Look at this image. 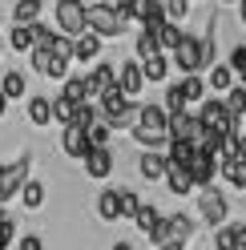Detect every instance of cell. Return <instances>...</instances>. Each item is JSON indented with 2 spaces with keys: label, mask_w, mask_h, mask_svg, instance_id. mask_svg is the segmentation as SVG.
<instances>
[{
  "label": "cell",
  "mask_w": 246,
  "mask_h": 250,
  "mask_svg": "<svg viewBox=\"0 0 246 250\" xmlns=\"http://www.w3.org/2000/svg\"><path fill=\"white\" fill-rule=\"evenodd\" d=\"M125 28H129V17H125L117 4H109V0L89 4V33H97L101 41H117Z\"/></svg>",
  "instance_id": "1"
},
{
  "label": "cell",
  "mask_w": 246,
  "mask_h": 250,
  "mask_svg": "<svg viewBox=\"0 0 246 250\" xmlns=\"http://www.w3.org/2000/svg\"><path fill=\"white\" fill-rule=\"evenodd\" d=\"M53 24H57L61 37L89 33V4H81V0H57L53 4Z\"/></svg>",
  "instance_id": "2"
},
{
  "label": "cell",
  "mask_w": 246,
  "mask_h": 250,
  "mask_svg": "<svg viewBox=\"0 0 246 250\" xmlns=\"http://www.w3.org/2000/svg\"><path fill=\"white\" fill-rule=\"evenodd\" d=\"M198 117H202V125H206V129H214V133H238V121L242 117H234V113H230V109H226V101L222 97H206L202 105H198Z\"/></svg>",
  "instance_id": "3"
},
{
  "label": "cell",
  "mask_w": 246,
  "mask_h": 250,
  "mask_svg": "<svg viewBox=\"0 0 246 250\" xmlns=\"http://www.w3.org/2000/svg\"><path fill=\"white\" fill-rule=\"evenodd\" d=\"M28 166H33V158H28V153H24V158H17L12 166H0V206L24 190V182H28Z\"/></svg>",
  "instance_id": "4"
},
{
  "label": "cell",
  "mask_w": 246,
  "mask_h": 250,
  "mask_svg": "<svg viewBox=\"0 0 246 250\" xmlns=\"http://www.w3.org/2000/svg\"><path fill=\"white\" fill-rule=\"evenodd\" d=\"M137 129H145L153 137H162V142H170V109L158 105V101H145L137 109Z\"/></svg>",
  "instance_id": "5"
},
{
  "label": "cell",
  "mask_w": 246,
  "mask_h": 250,
  "mask_svg": "<svg viewBox=\"0 0 246 250\" xmlns=\"http://www.w3.org/2000/svg\"><path fill=\"white\" fill-rule=\"evenodd\" d=\"M170 61H174V69L182 77H186V73H206V65H202V37H190L186 33V41L170 53Z\"/></svg>",
  "instance_id": "6"
},
{
  "label": "cell",
  "mask_w": 246,
  "mask_h": 250,
  "mask_svg": "<svg viewBox=\"0 0 246 250\" xmlns=\"http://www.w3.org/2000/svg\"><path fill=\"white\" fill-rule=\"evenodd\" d=\"M190 234H194V218H186V214H165L149 238L162 246V242H190Z\"/></svg>",
  "instance_id": "7"
},
{
  "label": "cell",
  "mask_w": 246,
  "mask_h": 250,
  "mask_svg": "<svg viewBox=\"0 0 246 250\" xmlns=\"http://www.w3.org/2000/svg\"><path fill=\"white\" fill-rule=\"evenodd\" d=\"M198 214H202V222H210L214 230H218V226H226V218H230V202L214 190V186H206L202 198H198Z\"/></svg>",
  "instance_id": "8"
},
{
  "label": "cell",
  "mask_w": 246,
  "mask_h": 250,
  "mask_svg": "<svg viewBox=\"0 0 246 250\" xmlns=\"http://www.w3.org/2000/svg\"><path fill=\"white\" fill-rule=\"evenodd\" d=\"M170 137L198 146V142L206 137V125H202V117H198V113H186V109H182V113H170Z\"/></svg>",
  "instance_id": "9"
},
{
  "label": "cell",
  "mask_w": 246,
  "mask_h": 250,
  "mask_svg": "<svg viewBox=\"0 0 246 250\" xmlns=\"http://www.w3.org/2000/svg\"><path fill=\"white\" fill-rule=\"evenodd\" d=\"M85 85H89V97L97 101L105 89H113V85H117V65H113V61H97V65L85 73Z\"/></svg>",
  "instance_id": "10"
},
{
  "label": "cell",
  "mask_w": 246,
  "mask_h": 250,
  "mask_svg": "<svg viewBox=\"0 0 246 250\" xmlns=\"http://www.w3.org/2000/svg\"><path fill=\"white\" fill-rule=\"evenodd\" d=\"M218 166H222V158H214V153H202V149H198L194 162H190L186 169H190V178H194L198 190H206V186H214V178H218Z\"/></svg>",
  "instance_id": "11"
},
{
  "label": "cell",
  "mask_w": 246,
  "mask_h": 250,
  "mask_svg": "<svg viewBox=\"0 0 246 250\" xmlns=\"http://www.w3.org/2000/svg\"><path fill=\"white\" fill-rule=\"evenodd\" d=\"M117 85H121L125 97H137V93L145 89V73H142V61H137V57H129V61L117 65Z\"/></svg>",
  "instance_id": "12"
},
{
  "label": "cell",
  "mask_w": 246,
  "mask_h": 250,
  "mask_svg": "<svg viewBox=\"0 0 246 250\" xmlns=\"http://www.w3.org/2000/svg\"><path fill=\"white\" fill-rule=\"evenodd\" d=\"M105 53V41L97 33H81V37H73V61L77 65H97Z\"/></svg>",
  "instance_id": "13"
},
{
  "label": "cell",
  "mask_w": 246,
  "mask_h": 250,
  "mask_svg": "<svg viewBox=\"0 0 246 250\" xmlns=\"http://www.w3.org/2000/svg\"><path fill=\"white\" fill-rule=\"evenodd\" d=\"M89 149H93V146H89V133L85 129H77V125H61V153H65V158L85 162Z\"/></svg>",
  "instance_id": "14"
},
{
  "label": "cell",
  "mask_w": 246,
  "mask_h": 250,
  "mask_svg": "<svg viewBox=\"0 0 246 250\" xmlns=\"http://www.w3.org/2000/svg\"><path fill=\"white\" fill-rule=\"evenodd\" d=\"M137 169H142L145 182H165L170 174V158H165L162 149H142V158H137Z\"/></svg>",
  "instance_id": "15"
},
{
  "label": "cell",
  "mask_w": 246,
  "mask_h": 250,
  "mask_svg": "<svg viewBox=\"0 0 246 250\" xmlns=\"http://www.w3.org/2000/svg\"><path fill=\"white\" fill-rule=\"evenodd\" d=\"M202 77H206V89L214 93V97H226V93L238 85V77H234V69H230V65H210Z\"/></svg>",
  "instance_id": "16"
},
{
  "label": "cell",
  "mask_w": 246,
  "mask_h": 250,
  "mask_svg": "<svg viewBox=\"0 0 246 250\" xmlns=\"http://www.w3.org/2000/svg\"><path fill=\"white\" fill-rule=\"evenodd\" d=\"M113 153L109 149H89L85 153V178H93V182H105V178H109L113 174Z\"/></svg>",
  "instance_id": "17"
},
{
  "label": "cell",
  "mask_w": 246,
  "mask_h": 250,
  "mask_svg": "<svg viewBox=\"0 0 246 250\" xmlns=\"http://www.w3.org/2000/svg\"><path fill=\"white\" fill-rule=\"evenodd\" d=\"M24 113H28V125H37V129H44V125H53V97H28L24 105Z\"/></svg>",
  "instance_id": "18"
},
{
  "label": "cell",
  "mask_w": 246,
  "mask_h": 250,
  "mask_svg": "<svg viewBox=\"0 0 246 250\" xmlns=\"http://www.w3.org/2000/svg\"><path fill=\"white\" fill-rule=\"evenodd\" d=\"M170 69H174V61H170V53H153L149 61H142V73H145V85L153 81V85H162L165 77H170Z\"/></svg>",
  "instance_id": "19"
},
{
  "label": "cell",
  "mask_w": 246,
  "mask_h": 250,
  "mask_svg": "<svg viewBox=\"0 0 246 250\" xmlns=\"http://www.w3.org/2000/svg\"><path fill=\"white\" fill-rule=\"evenodd\" d=\"M218 178H226L230 190H246V158H222Z\"/></svg>",
  "instance_id": "20"
},
{
  "label": "cell",
  "mask_w": 246,
  "mask_h": 250,
  "mask_svg": "<svg viewBox=\"0 0 246 250\" xmlns=\"http://www.w3.org/2000/svg\"><path fill=\"white\" fill-rule=\"evenodd\" d=\"M178 85H182V97H186V105H202V101H206V93H210L202 73H186Z\"/></svg>",
  "instance_id": "21"
},
{
  "label": "cell",
  "mask_w": 246,
  "mask_h": 250,
  "mask_svg": "<svg viewBox=\"0 0 246 250\" xmlns=\"http://www.w3.org/2000/svg\"><path fill=\"white\" fill-rule=\"evenodd\" d=\"M57 97H65V101H73V105H85V101H93L89 97V85H85V77H77V73H69L65 81H61V93Z\"/></svg>",
  "instance_id": "22"
},
{
  "label": "cell",
  "mask_w": 246,
  "mask_h": 250,
  "mask_svg": "<svg viewBox=\"0 0 246 250\" xmlns=\"http://www.w3.org/2000/svg\"><path fill=\"white\" fill-rule=\"evenodd\" d=\"M165 186H170V194H174V198H186V194L198 190L186 166H170V174H165Z\"/></svg>",
  "instance_id": "23"
},
{
  "label": "cell",
  "mask_w": 246,
  "mask_h": 250,
  "mask_svg": "<svg viewBox=\"0 0 246 250\" xmlns=\"http://www.w3.org/2000/svg\"><path fill=\"white\" fill-rule=\"evenodd\" d=\"M24 89H28V77L20 69H4V77H0V93H4L8 101H20Z\"/></svg>",
  "instance_id": "24"
},
{
  "label": "cell",
  "mask_w": 246,
  "mask_h": 250,
  "mask_svg": "<svg viewBox=\"0 0 246 250\" xmlns=\"http://www.w3.org/2000/svg\"><path fill=\"white\" fill-rule=\"evenodd\" d=\"M44 12V0H17L12 4V24H37Z\"/></svg>",
  "instance_id": "25"
},
{
  "label": "cell",
  "mask_w": 246,
  "mask_h": 250,
  "mask_svg": "<svg viewBox=\"0 0 246 250\" xmlns=\"http://www.w3.org/2000/svg\"><path fill=\"white\" fill-rule=\"evenodd\" d=\"M97 218L101 222H117L121 218V190H105L97 198Z\"/></svg>",
  "instance_id": "26"
},
{
  "label": "cell",
  "mask_w": 246,
  "mask_h": 250,
  "mask_svg": "<svg viewBox=\"0 0 246 250\" xmlns=\"http://www.w3.org/2000/svg\"><path fill=\"white\" fill-rule=\"evenodd\" d=\"M8 49H12V53H33V49H37V41H33V24H12V33H8Z\"/></svg>",
  "instance_id": "27"
},
{
  "label": "cell",
  "mask_w": 246,
  "mask_h": 250,
  "mask_svg": "<svg viewBox=\"0 0 246 250\" xmlns=\"http://www.w3.org/2000/svg\"><path fill=\"white\" fill-rule=\"evenodd\" d=\"M194 142H178V137H170V146H165V158H170V166H190L194 162Z\"/></svg>",
  "instance_id": "28"
},
{
  "label": "cell",
  "mask_w": 246,
  "mask_h": 250,
  "mask_svg": "<svg viewBox=\"0 0 246 250\" xmlns=\"http://www.w3.org/2000/svg\"><path fill=\"white\" fill-rule=\"evenodd\" d=\"M101 121V109H97V101H85V105H77L73 109V125H77V129H93V125Z\"/></svg>",
  "instance_id": "29"
},
{
  "label": "cell",
  "mask_w": 246,
  "mask_h": 250,
  "mask_svg": "<svg viewBox=\"0 0 246 250\" xmlns=\"http://www.w3.org/2000/svg\"><path fill=\"white\" fill-rule=\"evenodd\" d=\"M158 8H162V0H129V4H125V17H129V24H133V21L145 24Z\"/></svg>",
  "instance_id": "30"
},
{
  "label": "cell",
  "mask_w": 246,
  "mask_h": 250,
  "mask_svg": "<svg viewBox=\"0 0 246 250\" xmlns=\"http://www.w3.org/2000/svg\"><path fill=\"white\" fill-rule=\"evenodd\" d=\"M182 41H186V28L165 21V24H162V33H158V49H162V53H174Z\"/></svg>",
  "instance_id": "31"
},
{
  "label": "cell",
  "mask_w": 246,
  "mask_h": 250,
  "mask_svg": "<svg viewBox=\"0 0 246 250\" xmlns=\"http://www.w3.org/2000/svg\"><path fill=\"white\" fill-rule=\"evenodd\" d=\"M162 218H165V214H162L158 206H145V202H142V210H137V218H133V222H137V230H142V234H153Z\"/></svg>",
  "instance_id": "32"
},
{
  "label": "cell",
  "mask_w": 246,
  "mask_h": 250,
  "mask_svg": "<svg viewBox=\"0 0 246 250\" xmlns=\"http://www.w3.org/2000/svg\"><path fill=\"white\" fill-rule=\"evenodd\" d=\"M153 53H162V49H158V37H153V33H145V28H142V33L133 37V57H137V61H149Z\"/></svg>",
  "instance_id": "33"
},
{
  "label": "cell",
  "mask_w": 246,
  "mask_h": 250,
  "mask_svg": "<svg viewBox=\"0 0 246 250\" xmlns=\"http://www.w3.org/2000/svg\"><path fill=\"white\" fill-rule=\"evenodd\" d=\"M20 202H24V210H41V206H44V186L28 178L24 190H20Z\"/></svg>",
  "instance_id": "34"
},
{
  "label": "cell",
  "mask_w": 246,
  "mask_h": 250,
  "mask_svg": "<svg viewBox=\"0 0 246 250\" xmlns=\"http://www.w3.org/2000/svg\"><path fill=\"white\" fill-rule=\"evenodd\" d=\"M214 250H238V226L234 222L214 230Z\"/></svg>",
  "instance_id": "35"
},
{
  "label": "cell",
  "mask_w": 246,
  "mask_h": 250,
  "mask_svg": "<svg viewBox=\"0 0 246 250\" xmlns=\"http://www.w3.org/2000/svg\"><path fill=\"white\" fill-rule=\"evenodd\" d=\"M57 24H49V21H37L33 24V41H37V49H53V44H57Z\"/></svg>",
  "instance_id": "36"
},
{
  "label": "cell",
  "mask_w": 246,
  "mask_h": 250,
  "mask_svg": "<svg viewBox=\"0 0 246 250\" xmlns=\"http://www.w3.org/2000/svg\"><path fill=\"white\" fill-rule=\"evenodd\" d=\"M162 8H165V21H170V24H182V21L190 17L194 0H162Z\"/></svg>",
  "instance_id": "37"
},
{
  "label": "cell",
  "mask_w": 246,
  "mask_h": 250,
  "mask_svg": "<svg viewBox=\"0 0 246 250\" xmlns=\"http://www.w3.org/2000/svg\"><path fill=\"white\" fill-rule=\"evenodd\" d=\"M222 101H226V109H230L234 117H246V85H234Z\"/></svg>",
  "instance_id": "38"
},
{
  "label": "cell",
  "mask_w": 246,
  "mask_h": 250,
  "mask_svg": "<svg viewBox=\"0 0 246 250\" xmlns=\"http://www.w3.org/2000/svg\"><path fill=\"white\" fill-rule=\"evenodd\" d=\"M28 65H33V73L49 77V69H53V49H33V53H28Z\"/></svg>",
  "instance_id": "39"
},
{
  "label": "cell",
  "mask_w": 246,
  "mask_h": 250,
  "mask_svg": "<svg viewBox=\"0 0 246 250\" xmlns=\"http://www.w3.org/2000/svg\"><path fill=\"white\" fill-rule=\"evenodd\" d=\"M109 137H113V129L105 121H97L93 129H89V146H93V149H109Z\"/></svg>",
  "instance_id": "40"
},
{
  "label": "cell",
  "mask_w": 246,
  "mask_h": 250,
  "mask_svg": "<svg viewBox=\"0 0 246 250\" xmlns=\"http://www.w3.org/2000/svg\"><path fill=\"white\" fill-rule=\"evenodd\" d=\"M73 101H65V97H53V121H61V125H73Z\"/></svg>",
  "instance_id": "41"
},
{
  "label": "cell",
  "mask_w": 246,
  "mask_h": 250,
  "mask_svg": "<svg viewBox=\"0 0 246 250\" xmlns=\"http://www.w3.org/2000/svg\"><path fill=\"white\" fill-rule=\"evenodd\" d=\"M162 105L170 109V113H182V109H186V97H182V85H178V81L165 89V101H162Z\"/></svg>",
  "instance_id": "42"
},
{
  "label": "cell",
  "mask_w": 246,
  "mask_h": 250,
  "mask_svg": "<svg viewBox=\"0 0 246 250\" xmlns=\"http://www.w3.org/2000/svg\"><path fill=\"white\" fill-rule=\"evenodd\" d=\"M137 210H142V198L133 190H121V218H137Z\"/></svg>",
  "instance_id": "43"
},
{
  "label": "cell",
  "mask_w": 246,
  "mask_h": 250,
  "mask_svg": "<svg viewBox=\"0 0 246 250\" xmlns=\"http://www.w3.org/2000/svg\"><path fill=\"white\" fill-rule=\"evenodd\" d=\"M12 238H17V222L4 214V206H0V246H8Z\"/></svg>",
  "instance_id": "44"
},
{
  "label": "cell",
  "mask_w": 246,
  "mask_h": 250,
  "mask_svg": "<svg viewBox=\"0 0 246 250\" xmlns=\"http://www.w3.org/2000/svg\"><path fill=\"white\" fill-rule=\"evenodd\" d=\"M230 69H234V77L246 69V44H234V49H230V61H226Z\"/></svg>",
  "instance_id": "45"
},
{
  "label": "cell",
  "mask_w": 246,
  "mask_h": 250,
  "mask_svg": "<svg viewBox=\"0 0 246 250\" xmlns=\"http://www.w3.org/2000/svg\"><path fill=\"white\" fill-rule=\"evenodd\" d=\"M17 250H44V242L37 238V234H24V238H20V246Z\"/></svg>",
  "instance_id": "46"
},
{
  "label": "cell",
  "mask_w": 246,
  "mask_h": 250,
  "mask_svg": "<svg viewBox=\"0 0 246 250\" xmlns=\"http://www.w3.org/2000/svg\"><path fill=\"white\" fill-rule=\"evenodd\" d=\"M158 250H186V242H162Z\"/></svg>",
  "instance_id": "47"
},
{
  "label": "cell",
  "mask_w": 246,
  "mask_h": 250,
  "mask_svg": "<svg viewBox=\"0 0 246 250\" xmlns=\"http://www.w3.org/2000/svg\"><path fill=\"white\" fill-rule=\"evenodd\" d=\"M234 8H238V21H242V28H246V0H238Z\"/></svg>",
  "instance_id": "48"
},
{
  "label": "cell",
  "mask_w": 246,
  "mask_h": 250,
  "mask_svg": "<svg viewBox=\"0 0 246 250\" xmlns=\"http://www.w3.org/2000/svg\"><path fill=\"white\" fill-rule=\"evenodd\" d=\"M238 158H246V133L238 137Z\"/></svg>",
  "instance_id": "49"
},
{
  "label": "cell",
  "mask_w": 246,
  "mask_h": 250,
  "mask_svg": "<svg viewBox=\"0 0 246 250\" xmlns=\"http://www.w3.org/2000/svg\"><path fill=\"white\" fill-rule=\"evenodd\" d=\"M8 113V97H4V93H0V117H4Z\"/></svg>",
  "instance_id": "50"
},
{
  "label": "cell",
  "mask_w": 246,
  "mask_h": 250,
  "mask_svg": "<svg viewBox=\"0 0 246 250\" xmlns=\"http://www.w3.org/2000/svg\"><path fill=\"white\" fill-rule=\"evenodd\" d=\"M113 250H133V246H129L125 238H121V242H113Z\"/></svg>",
  "instance_id": "51"
},
{
  "label": "cell",
  "mask_w": 246,
  "mask_h": 250,
  "mask_svg": "<svg viewBox=\"0 0 246 250\" xmlns=\"http://www.w3.org/2000/svg\"><path fill=\"white\" fill-rule=\"evenodd\" d=\"M109 4H117V8H121V12H125V4H129V0H109Z\"/></svg>",
  "instance_id": "52"
},
{
  "label": "cell",
  "mask_w": 246,
  "mask_h": 250,
  "mask_svg": "<svg viewBox=\"0 0 246 250\" xmlns=\"http://www.w3.org/2000/svg\"><path fill=\"white\" fill-rule=\"evenodd\" d=\"M218 4H238V0H218Z\"/></svg>",
  "instance_id": "53"
},
{
  "label": "cell",
  "mask_w": 246,
  "mask_h": 250,
  "mask_svg": "<svg viewBox=\"0 0 246 250\" xmlns=\"http://www.w3.org/2000/svg\"><path fill=\"white\" fill-rule=\"evenodd\" d=\"M81 4H97V0H81Z\"/></svg>",
  "instance_id": "54"
},
{
  "label": "cell",
  "mask_w": 246,
  "mask_h": 250,
  "mask_svg": "<svg viewBox=\"0 0 246 250\" xmlns=\"http://www.w3.org/2000/svg\"><path fill=\"white\" fill-rule=\"evenodd\" d=\"M0 24H4V12H0Z\"/></svg>",
  "instance_id": "55"
},
{
  "label": "cell",
  "mask_w": 246,
  "mask_h": 250,
  "mask_svg": "<svg viewBox=\"0 0 246 250\" xmlns=\"http://www.w3.org/2000/svg\"><path fill=\"white\" fill-rule=\"evenodd\" d=\"M0 49H4V41H0Z\"/></svg>",
  "instance_id": "56"
},
{
  "label": "cell",
  "mask_w": 246,
  "mask_h": 250,
  "mask_svg": "<svg viewBox=\"0 0 246 250\" xmlns=\"http://www.w3.org/2000/svg\"><path fill=\"white\" fill-rule=\"evenodd\" d=\"M0 250H4V246H0Z\"/></svg>",
  "instance_id": "57"
}]
</instances>
